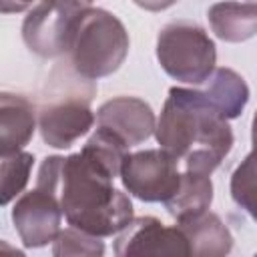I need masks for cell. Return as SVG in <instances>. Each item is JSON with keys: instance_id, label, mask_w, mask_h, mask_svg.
<instances>
[{"instance_id": "obj_1", "label": "cell", "mask_w": 257, "mask_h": 257, "mask_svg": "<svg viewBox=\"0 0 257 257\" xmlns=\"http://www.w3.org/2000/svg\"><path fill=\"white\" fill-rule=\"evenodd\" d=\"M128 145L104 126L88 137L78 153L58 157L54 193L70 227L96 237L122 231L135 217L128 195L114 189Z\"/></svg>"}, {"instance_id": "obj_2", "label": "cell", "mask_w": 257, "mask_h": 257, "mask_svg": "<svg viewBox=\"0 0 257 257\" xmlns=\"http://www.w3.org/2000/svg\"><path fill=\"white\" fill-rule=\"evenodd\" d=\"M157 143L187 171L211 175L231 153L229 118L201 88L171 86L155 128Z\"/></svg>"}, {"instance_id": "obj_3", "label": "cell", "mask_w": 257, "mask_h": 257, "mask_svg": "<svg viewBox=\"0 0 257 257\" xmlns=\"http://www.w3.org/2000/svg\"><path fill=\"white\" fill-rule=\"evenodd\" d=\"M128 44V32L112 12L86 8L68 50L70 68L86 80L108 76L124 62Z\"/></svg>"}, {"instance_id": "obj_4", "label": "cell", "mask_w": 257, "mask_h": 257, "mask_svg": "<svg viewBox=\"0 0 257 257\" xmlns=\"http://www.w3.org/2000/svg\"><path fill=\"white\" fill-rule=\"evenodd\" d=\"M94 92V80H86L76 72L74 78L66 74V80L56 82V94L48 96L38 112L40 137L48 147L70 149L92 128L96 120L90 108Z\"/></svg>"}, {"instance_id": "obj_5", "label": "cell", "mask_w": 257, "mask_h": 257, "mask_svg": "<svg viewBox=\"0 0 257 257\" xmlns=\"http://www.w3.org/2000/svg\"><path fill=\"white\" fill-rule=\"evenodd\" d=\"M157 60L171 78L195 86L213 74L217 48L199 24L171 22L157 36Z\"/></svg>"}, {"instance_id": "obj_6", "label": "cell", "mask_w": 257, "mask_h": 257, "mask_svg": "<svg viewBox=\"0 0 257 257\" xmlns=\"http://www.w3.org/2000/svg\"><path fill=\"white\" fill-rule=\"evenodd\" d=\"M90 8L84 0H40L22 22V40L30 52L54 58L70 50L82 14Z\"/></svg>"}, {"instance_id": "obj_7", "label": "cell", "mask_w": 257, "mask_h": 257, "mask_svg": "<svg viewBox=\"0 0 257 257\" xmlns=\"http://www.w3.org/2000/svg\"><path fill=\"white\" fill-rule=\"evenodd\" d=\"M120 181L128 195L145 203H165L181 183L179 161L161 147L128 153Z\"/></svg>"}, {"instance_id": "obj_8", "label": "cell", "mask_w": 257, "mask_h": 257, "mask_svg": "<svg viewBox=\"0 0 257 257\" xmlns=\"http://www.w3.org/2000/svg\"><path fill=\"white\" fill-rule=\"evenodd\" d=\"M62 207L58 195L44 187L20 195L12 207V223L24 247H44L56 239L62 223Z\"/></svg>"}, {"instance_id": "obj_9", "label": "cell", "mask_w": 257, "mask_h": 257, "mask_svg": "<svg viewBox=\"0 0 257 257\" xmlns=\"http://www.w3.org/2000/svg\"><path fill=\"white\" fill-rule=\"evenodd\" d=\"M114 253L128 255H191L189 241L179 225L167 227L157 217H133L116 233Z\"/></svg>"}, {"instance_id": "obj_10", "label": "cell", "mask_w": 257, "mask_h": 257, "mask_svg": "<svg viewBox=\"0 0 257 257\" xmlns=\"http://www.w3.org/2000/svg\"><path fill=\"white\" fill-rule=\"evenodd\" d=\"M96 126L118 135L128 147L141 145L155 135L157 118L149 102L137 96H116L96 110Z\"/></svg>"}, {"instance_id": "obj_11", "label": "cell", "mask_w": 257, "mask_h": 257, "mask_svg": "<svg viewBox=\"0 0 257 257\" xmlns=\"http://www.w3.org/2000/svg\"><path fill=\"white\" fill-rule=\"evenodd\" d=\"M36 128L34 104L12 92L0 94V155L22 151Z\"/></svg>"}, {"instance_id": "obj_12", "label": "cell", "mask_w": 257, "mask_h": 257, "mask_svg": "<svg viewBox=\"0 0 257 257\" xmlns=\"http://www.w3.org/2000/svg\"><path fill=\"white\" fill-rule=\"evenodd\" d=\"M177 225L189 241L191 255L223 257L233 249V235L229 227L221 221L219 215L211 213L209 209L199 215L185 217L177 221Z\"/></svg>"}, {"instance_id": "obj_13", "label": "cell", "mask_w": 257, "mask_h": 257, "mask_svg": "<svg viewBox=\"0 0 257 257\" xmlns=\"http://www.w3.org/2000/svg\"><path fill=\"white\" fill-rule=\"evenodd\" d=\"M207 18L223 42H245L257 34V2H217L207 10Z\"/></svg>"}, {"instance_id": "obj_14", "label": "cell", "mask_w": 257, "mask_h": 257, "mask_svg": "<svg viewBox=\"0 0 257 257\" xmlns=\"http://www.w3.org/2000/svg\"><path fill=\"white\" fill-rule=\"evenodd\" d=\"M213 203V183L211 175L195 173V171H183L181 183L177 191L163 203L169 215H173L177 221L185 217L199 215L207 211Z\"/></svg>"}, {"instance_id": "obj_15", "label": "cell", "mask_w": 257, "mask_h": 257, "mask_svg": "<svg viewBox=\"0 0 257 257\" xmlns=\"http://www.w3.org/2000/svg\"><path fill=\"white\" fill-rule=\"evenodd\" d=\"M201 88L209 100L231 120L237 118L249 102V86L233 68H215Z\"/></svg>"}, {"instance_id": "obj_16", "label": "cell", "mask_w": 257, "mask_h": 257, "mask_svg": "<svg viewBox=\"0 0 257 257\" xmlns=\"http://www.w3.org/2000/svg\"><path fill=\"white\" fill-rule=\"evenodd\" d=\"M34 165V155L22 151L16 153H8V155H0V177H2V187H0V201L2 205H8L12 199H16L28 179H30V171Z\"/></svg>"}, {"instance_id": "obj_17", "label": "cell", "mask_w": 257, "mask_h": 257, "mask_svg": "<svg viewBox=\"0 0 257 257\" xmlns=\"http://www.w3.org/2000/svg\"><path fill=\"white\" fill-rule=\"evenodd\" d=\"M233 201L257 223V149H253L231 175Z\"/></svg>"}, {"instance_id": "obj_18", "label": "cell", "mask_w": 257, "mask_h": 257, "mask_svg": "<svg viewBox=\"0 0 257 257\" xmlns=\"http://www.w3.org/2000/svg\"><path fill=\"white\" fill-rule=\"evenodd\" d=\"M52 255L56 257H100L104 255L102 237L84 233L76 227L60 229L52 241Z\"/></svg>"}, {"instance_id": "obj_19", "label": "cell", "mask_w": 257, "mask_h": 257, "mask_svg": "<svg viewBox=\"0 0 257 257\" xmlns=\"http://www.w3.org/2000/svg\"><path fill=\"white\" fill-rule=\"evenodd\" d=\"M36 2L40 0H0V8H2V14H16V12H24L32 8ZM84 2L92 4V0H84Z\"/></svg>"}, {"instance_id": "obj_20", "label": "cell", "mask_w": 257, "mask_h": 257, "mask_svg": "<svg viewBox=\"0 0 257 257\" xmlns=\"http://www.w3.org/2000/svg\"><path fill=\"white\" fill-rule=\"evenodd\" d=\"M139 8H145L149 12H161L177 4V0H133Z\"/></svg>"}, {"instance_id": "obj_21", "label": "cell", "mask_w": 257, "mask_h": 257, "mask_svg": "<svg viewBox=\"0 0 257 257\" xmlns=\"http://www.w3.org/2000/svg\"><path fill=\"white\" fill-rule=\"evenodd\" d=\"M251 143H253V149H257V110H255L253 122H251Z\"/></svg>"}]
</instances>
